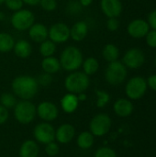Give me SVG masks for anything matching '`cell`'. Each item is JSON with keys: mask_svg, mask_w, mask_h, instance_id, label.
<instances>
[{"mask_svg": "<svg viewBox=\"0 0 156 157\" xmlns=\"http://www.w3.org/2000/svg\"><path fill=\"white\" fill-rule=\"evenodd\" d=\"M78 101V98L75 96V94H67L61 100L62 109H63V111L67 113H72L77 109Z\"/></svg>", "mask_w": 156, "mask_h": 157, "instance_id": "cell-20", "label": "cell"}, {"mask_svg": "<svg viewBox=\"0 0 156 157\" xmlns=\"http://www.w3.org/2000/svg\"><path fill=\"white\" fill-rule=\"evenodd\" d=\"M94 144V136L91 132H82L77 138V144L82 149H88Z\"/></svg>", "mask_w": 156, "mask_h": 157, "instance_id": "cell-25", "label": "cell"}, {"mask_svg": "<svg viewBox=\"0 0 156 157\" xmlns=\"http://www.w3.org/2000/svg\"><path fill=\"white\" fill-rule=\"evenodd\" d=\"M148 24L150 28L156 30V9L152 11L148 16Z\"/></svg>", "mask_w": 156, "mask_h": 157, "instance_id": "cell-37", "label": "cell"}, {"mask_svg": "<svg viewBox=\"0 0 156 157\" xmlns=\"http://www.w3.org/2000/svg\"><path fill=\"white\" fill-rule=\"evenodd\" d=\"M5 1H6V0H0V4H2V3H4Z\"/></svg>", "mask_w": 156, "mask_h": 157, "instance_id": "cell-44", "label": "cell"}, {"mask_svg": "<svg viewBox=\"0 0 156 157\" xmlns=\"http://www.w3.org/2000/svg\"><path fill=\"white\" fill-rule=\"evenodd\" d=\"M81 6L82 5L77 2H71L68 6V9L71 13H77L80 10Z\"/></svg>", "mask_w": 156, "mask_h": 157, "instance_id": "cell-39", "label": "cell"}, {"mask_svg": "<svg viewBox=\"0 0 156 157\" xmlns=\"http://www.w3.org/2000/svg\"><path fill=\"white\" fill-rule=\"evenodd\" d=\"M39 84L37 79L29 75H20L14 79L12 89L14 93L22 99H30L38 92Z\"/></svg>", "mask_w": 156, "mask_h": 157, "instance_id": "cell-1", "label": "cell"}, {"mask_svg": "<svg viewBox=\"0 0 156 157\" xmlns=\"http://www.w3.org/2000/svg\"><path fill=\"white\" fill-rule=\"evenodd\" d=\"M92 1L93 0H80V4L83 6H89L92 3Z\"/></svg>", "mask_w": 156, "mask_h": 157, "instance_id": "cell-42", "label": "cell"}, {"mask_svg": "<svg viewBox=\"0 0 156 157\" xmlns=\"http://www.w3.org/2000/svg\"><path fill=\"white\" fill-rule=\"evenodd\" d=\"M100 6L103 13L108 17H118L122 12L120 0H101Z\"/></svg>", "mask_w": 156, "mask_h": 157, "instance_id": "cell-13", "label": "cell"}, {"mask_svg": "<svg viewBox=\"0 0 156 157\" xmlns=\"http://www.w3.org/2000/svg\"><path fill=\"white\" fill-rule=\"evenodd\" d=\"M126 94L131 99L141 98L147 90V83L144 78L141 76H135L130 79L126 85Z\"/></svg>", "mask_w": 156, "mask_h": 157, "instance_id": "cell-6", "label": "cell"}, {"mask_svg": "<svg viewBox=\"0 0 156 157\" xmlns=\"http://www.w3.org/2000/svg\"><path fill=\"white\" fill-rule=\"evenodd\" d=\"M148 86L153 89L156 91V75H153L148 78Z\"/></svg>", "mask_w": 156, "mask_h": 157, "instance_id": "cell-40", "label": "cell"}, {"mask_svg": "<svg viewBox=\"0 0 156 157\" xmlns=\"http://www.w3.org/2000/svg\"><path fill=\"white\" fill-rule=\"evenodd\" d=\"M6 6L11 9V10H19L21 9L22 6H23V1L22 0H6L5 1Z\"/></svg>", "mask_w": 156, "mask_h": 157, "instance_id": "cell-32", "label": "cell"}, {"mask_svg": "<svg viewBox=\"0 0 156 157\" xmlns=\"http://www.w3.org/2000/svg\"><path fill=\"white\" fill-rule=\"evenodd\" d=\"M111 127V120L107 114L95 116L90 122L91 133L95 136H103L108 132Z\"/></svg>", "mask_w": 156, "mask_h": 157, "instance_id": "cell-8", "label": "cell"}, {"mask_svg": "<svg viewBox=\"0 0 156 157\" xmlns=\"http://www.w3.org/2000/svg\"><path fill=\"white\" fill-rule=\"evenodd\" d=\"M0 102L2 104V106L5 107L6 109H11V108L15 107L17 104L16 98L10 93L2 94V96L0 98Z\"/></svg>", "mask_w": 156, "mask_h": 157, "instance_id": "cell-28", "label": "cell"}, {"mask_svg": "<svg viewBox=\"0 0 156 157\" xmlns=\"http://www.w3.org/2000/svg\"><path fill=\"white\" fill-rule=\"evenodd\" d=\"M128 33L134 39H142L146 36L150 30V26L147 21L138 18L134 19L128 25Z\"/></svg>", "mask_w": 156, "mask_h": 157, "instance_id": "cell-12", "label": "cell"}, {"mask_svg": "<svg viewBox=\"0 0 156 157\" xmlns=\"http://www.w3.org/2000/svg\"><path fill=\"white\" fill-rule=\"evenodd\" d=\"M75 134V130L71 124H63L58 128L55 132V138L60 144H68Z\"/></svg>", "mask_w": 156, "mask_h": 157, "instance_id": "cell-15", "label": "cell"}, {"mask_svg": "<svg viewBox=\"0 0 156 157\" xmlns=\"http://www.w3.org/2000/svg\"><path fill=\"white\" fill-rule=\"evenodd\" d=\"M97 106L98 108H103L105 107L108 101H109V95L104 91H100V90H97Z\"/></svg>", "mask_w": 156, "mask_h": 157, "instance_id": "cell-29", "label": "cell"}, {"mask_svg": "<svg viewBox=\"0 0 156 157\" xmlns=\"http://www.w3.org/2000/svg\"><path fill=\"white\" fill-rule=\"evenodd\" d=\"M46 153L48 155L50 156H54L56 155L58 153H59V146L57 144L51 142V143H49L46 144V149H45Z\"/></svg>", "mask_w": 156, "mask_h": 157, "instance_id": "cell-33", "label": "cell"}, {"mask_svg": "<svg viewBox=\"0 0 156 157\" xmlns=\"http://www.w3.org/2000/svg\"><path fill=\"white\" fill-rule=\"evenodd\" d=\"M8 119V111L3 106H0V124L5 123Z\"/></svg>", "mask_w": 156, "mask_h": 157, "instance_id": "cell-38", "label": "cell"}, {"mask_svg": "<svg viewBox=\"0 0 156 157\" xmlns=\"http://www.w3.org/2000/svg\"><path fill=\"white\" fill-rule=\"evenodd\" d=\"M105 77L110 85L117 86L121 84L127 77L126 66L119 61L110 63L106 69Z\"/></svg>", "mask_w": 156, "mask_h": 157, "instance_id": "cell-4", "label": "cell"}, {"mask_svg": "<svg viewBox=\"0 0 156 157\" xmlns=\"http://www.w3.org/2000/svg\"><path fill=\"white\" fill-rule=\"evenodd\" d=\"M83 63V55L80 50L74 46H69L62 52L60 63L66 71H74L78 69Z\"/></svg>", "mask_w": 156, "mask_h": 157, "instance_id": "cell-2", "label": "cell"}, {"mask_svg": "<svg viewBox=\"0 0 156 157\" xmlns=\"http://www.w3.org/2000/svg\"><path fill=\"white\" fill-rule=\"evenodd\" d=\"M34 22V16L32 12L26 9L17 10L11 17V23L16 29L26 30L29 29Z\"/></svg>", "mask_w": 156, "mask_h": 157, "instance_id": "cell-7", "label": "cell"}, {"mask_svg": "<svg viewBox=\"0 0 156 157\" xmlns=\"http://www.w3.org/2000/svg\"><path fill=\"white\" fill-rule=\"evenodd\" d=\"M77 98H78V100H85V99L86 98V95H84L83 93H81V94H80V96H79V97H77Z\"/></svg>", "mask_w": 156, "mask_h": 157, "instance_id": "cell-43", "label": "cell"}, {"mask_svg": "<svg viewBox=\"0 0 156 157\" xmlns=\"http://www.w3.org/2000/svg\"><path fill=\"white\" fill-rule=\"evenodd\" d=\"M95 157H117V155L111 148L102 147L96 152Z\"/></svg>", "mask_w": 156, "mask_h": 157, "instance_id": "cell-30", "label": "cell"}, {"mask_svg": "<svg viewBox=\"0 0 156 157\" xmlns=\"http://www.w3.org/2000/svg\"><path fill=\"white\" fill-rule=\"evenodd\" d=\"M145 62L143 52L138 48H131L123 56V64L131 69L140 68Z\"/></svg>", "mask_w": 156, "mask_h": 157, "instance_id": "cell-9", "label": "cell"}, {"mask_svg": "<svg viewBox=\"0 0 156 157\" xmlns=\"http://www.w3.org/2000/svg\"><path fill=\"white\" fill-rule=\"evenodd\" d=\"M84 71H85V74L87 75H94L97 69H98V62L93 58V57H90V58H87L84 64Z\"/></svg>", "mask_w": 156, "mask_h": 157, "instance_id": "cell-27", "label": "cell"}, {"mask_svg": "<svg viewBox=\"0 0 156 157\" xmlns=\"http://www.w3.org/2000/svg\"><path fill=\"white\" fill-rule=\"evenodd\" d=\"M29 29V36L34 41L43 42L46 40L48 36V30L44 25L38 23L32 25Z\"/></svg>", "mask_w": 156, "mask_h": 157, "instance_id": "cell-17", "label": "cell"}, {"mask_svg": "<svg viewBox=\"0 0 156 157\" xmlns=\"http://www.w3.org/2000/svg\"><path fill=\"white\" fill-rule=\"evenodd\" d=\"M155 65H156V57H155Z\"/></svg>", "mask_w": 156, "mask_h": 157, "instance_id": "cell-45", "label": "cell"}, {"mask_svg": "<svg viewBox=\"0 0 156 157\" xmlns=\"http://www.w3.org/2000/svg\"><path fill=\"white\" fill-rule=\"evenodd\" d=\"M107 26H108V29L110 31H115V30H117L119 29L120 22L117 19V17H109V19L108 20Z\"/></svg>", "mask_w": 156, "mask_h": 157, "instance_id": "cell-36", "label": "cell"}, {"mask_svg": "<svg viewBox=\"0 0 156 157\" xmlns=\"http://www.w3.org/2000/svg\"><path fill=\"white\" fill-rule=\"evenodd\" d=\"M40 6L47 11H52L56 8L57 3L55 0H40Z\"/></svg>", "mask_w": 156, "mask_h": 157, "instance_id": "cell-34", "label": "cell"}, {"mask_svg": "<svg viewBox=\"0 0 156 157\" xmlns=\"http://www.w3.org/2000/svg\"><path fill=\"white\" fill-rule=\"evenodd\" d=\"M34 137L39 143L43 144L51 143L55 139L54 128L49 123H40L34 129Z\"/></svg>", "mask_w": 156, "mask_h": 157, "instance_id": "cell-10", "label": "cell"}, {"mask_svg": "<svg viewBox=\"0 0 156 157\" xmlns=\"http://www.w3.org/2000/svg\"><path fill=\"white\" fill-rule=\"evenodd\" d=\"M42 69L47 74H55L60 70L61 63L58 61V59L54 57H45V59L41 63Z\"/></svg>", "mask_w": 156, "mask_h": 157, "instance_id": "cell-21", "label": "cell"}, {"mask_svg": "<svg viewBox=\"0 0 156 157\" xmlns=\"http://www.w3.org/2000/svg\"><path fill=\"white\" fill-rule=\"evenodd\" d=\"M38 115L44 121H51L57 118L58 109L57 107L51 102H42L38 106L37 109Z\"/></svg>", "mask_w": 156, "mask_h": 157, "instance_id": "cell-14", "label": "cell"}, {"mask_svg": "<svg viewBox=\"0 0 156 157\" xmlns=\"http://www.w3.org/2000/svg\"><path fill=\"white\" fill-rule=\"evenodd\" d=\"M37 109L36 107L29 101H21L16 104L15 107V118L16 120L22 124L30 123L36 115Z\"/></svg>", "mask_w": 156, "mask_h": 157, "instance_id": "cell-5", "label": "cell"}, {"mask_svg": "<svg viewBox=\"0 0 156 157\" xmlns=\"http://www.w3.org/2000/svg\"><path fill=\"white\" fill-rule=\"evenodd\" d=\"M22 1L28 5H30V6H36L40 2V0H22Z\"/></svg>", "mask_w": 156, "mask_h": 157, "instance_id": "cell-41", "label": "cell"}, {"mask_svg": "<svg viewBox=\"0 0 156 157\" xmlns=\"http://www.w3.org/2000/svg\"><path fill=\"white\" fill-rule=\"evenodd\" d=\"M64 86L65 88L72 94H81L89 86L88 75L81 72L73 73L66 77Z\"/></svg>", "mask_w": 156, "mask_h": 157, "instance_id": "cell-3", "label": "cell"}, {"mask_svg": "<svg viewBox=\"0 0 156 157\" xmlns=\"http://www.w3.org/2000/svg\"><path fill=\"white\" fill-rule=\"evenodd\" d=\"M48 35L53 42H64L70 37V29L64 23L59 22L51 27Z\"/></svg>", "mask_w": 156, "mask_h": 157, "instance_id": "cell-11", "label": "cell"}, {"mask_svg": "<svg viewBox=\"0 0 156 157\" xmlns=\"http://www.w3.org/2000/svg\"><path fill=\"white\" fill-rule=\"evenodd\" d=\"M39 146L31 140L24 142L19 150V157H38Z\"/></svg>", "mask_w": 156, "mask_h": 157, "instance_id": "cell-18", "label": "cell"}, {"mask_svg": "<svg viewBox=\"0 0 156 157\" xmlns=\"http://www.w3.org/2000/svg\"><path fill=\"white\" fill-rule=\"evenodd\" d=\"M51 81H52V78L51 76V74H47V73L40 75L37 80L38 84H40L42 86H49L51 83Z\"/></svg>", "mask_w": 156, "mask_h": 157, "instance_id": "cell-35", "label": "cell"}, {"mask_svg": "<svg viewBox=\"0 0 156 157\" xmlns=\"http://www.w3.org/2000/svg\"><path fill=\"white\" fill-rule=\"evenodd\" d=\"M15 41L11 35L7 33H0V52H6L14 48Z\"/></svg>", "mask_w": 156, "mask_h": 157, "instance_id": "cell-24", "label": "cell"}, {"mask_svg": "<svg viewBox=\"0 0 156 157\" xmlns=\"http://www.w3.org/2000/svg\"><path fill=\"white\" fill-rule=\"evenodd\" d=\"M88 31L87 24L84 21H79L75 23L72 29H70V36L73 38V40L76 41H80L85 39Z\"/></svg>", "mask_w": 156, "mask_h": 157, "instance_id": "cell-19", "label": "cell"}, {"mask_svg": "<svg viewBox=\"0 0 156 157\" xmlns=\"http://www.w3.org/2000/svg\"><path fill=\"white\" fill-rule=\"evenodd\" d=\"M145 37H146V43L148 44V46H149V47H152V48H156V30L155 29L149 30Z\"/></svg>", "mask_w": 156, "mask_h": 157, "instance_id": "cell-31", "label": "cell"}, {"mask_svg": "<svg viewBox=\"0 0 156 157\" xmlns=\"http://www.w3.org/2000/svg\"><path fill=\"white\" fill-rule=\"evenodd\" d=\"M120 55V52L119 49L116 45L114 44H107L104 49H103V57L105 58L106 61L112 63L118 60Z\"/></svg>", "mask_w": 156, "mask_h": 157, "instance_id": "cell-23", "label": "cell"}, {"mask_svg": "<svg viewBox=\"0 0 156 157\" xmlns=\"http://www.w3.org/2000/svg\"><path fill=\"white\" fill-rule=\"evenodd\" d=\"M14 51L18 57L27 58L31 53V46L27 40H21L14 45Z\"/></svg>", "mask_w": 156, "mask_h": 157, "instance_id": "cell-22", "label": "cell"}, {"mask_svg": "<svg viewBox=\"0 0 156 157\" xmlns=\"http://www.w3.org/2000/svg\"><path fill=\"white\" fill-rule=\"evenodd\" d=\"M56 50V46L53 41L51 40H44L41 42L40 47V52L42 56L44 57H50L51 56Z\"/></svg>", "mask_w": 156, "mask_h": 157, "instance_id": "cell-26", "label": "cell"}, {"mask_svg": "<svg viewBox=\"0 0 156 157\" xmlns=\"http://www.w3.org/2000/svg\"><path fill=\"white\" fill-rule=\"evenodd\" d=\"M114 111L120 117H128L133 111V105L128 99L120 98L114 104Z\"/></svg>", "mask_w": 156, "mask_h": 157, "instance_id": "cell-16", "label": "cell"}]
</instances>
